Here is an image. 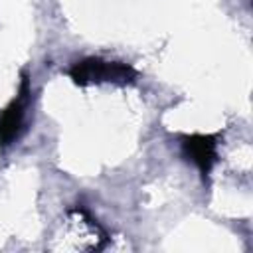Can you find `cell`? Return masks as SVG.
Returning a JSON list of instances; mask_svg holds the SVG:
<instances>
[{
  "label": "cell",
  "mask_w": 253,
  "mask_h": 253,
  "mask_svg": "<svg viewBox=\"0 0 253 253\" xmlns=\"http://www.w3.org/2000/svg\"><path fill=\"white\" fill-rule=\"evenodd\" d=\"M69 77L77 85L117 83L126 85L136 79V69L123 61H107L101 57H85L71 65Z\"/></svg>",
  "instance_id": "6da1fadb"
},
{
  "label": "cell",
  "mask_w": 253,
  "mask_h": 253,
  "mask_svg": "<svg viewBox=\"0 0 253 253\" xmlns=\"http://www.w3.org/2000/svg\"><path fill=\"white\" fill-rule=\"evenodd\" d=\"M28 103H30V79L24 73L16 99L0 113V144L2 146H8L14 142V138H18V134L24 126Z\"/></svg>",
  "instance_id": "7a4b0ae2"
},
{
  "label": "cell",
  "mask_w": 253,
  "mask_h": 253,
  "mask_svg": "<svg viewBox=\"0 0 253 253\" xmlns=\"http://www.w3.org/2000/svg\"><path fill=\"white\" fill-rule=\"evenodd\" d=\"M182 156L190 160L204 176H208L217 162V136L215 134H186L180 142Z\"/></svg>",
  "instance_id": "3957f363"
}]
</instances>
